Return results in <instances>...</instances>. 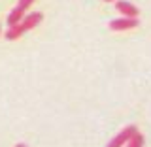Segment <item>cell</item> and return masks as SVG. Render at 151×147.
Returning <instances> with one entry per match:
<instances>
[{"label": "cell", "mask_w": 151, "mask_h": 147, "mask_svg": "<svg viewBox=\"0 0 151 147\" xmlns=\"http://www.w3.org/2000/svg\"><path fill=\"white\" fill-rule=\"evenodd\" d=\"M138 132V128H136V125H129V126H125L117 136H113V138L108 141V147H123V145H127V141H129L132 136Z\"/></svg>", "instance_id": "1"}, {"label": "cell", "mask_w": 151, "mask_h": 147, "mask_svg": "<svg viewBox=\"0 0 151 147\" xmlns=\"http://www.w3.org/2000/svg\"><path fill=\"white\" fill-rule=\"evenodd\" d=\"M138 25H140L138 17H119V19H111L110 21V28L117 32L130 30V28H136Z\"/></svg>", "instance_id": "2"}, {"label": "cell", "mask_w": 151, "mask_h": 147, "mask_svg": "<svg viewBox=\"0 0 151 147\" xmlns=\"http://www.w3.org/2000/svg\"><path fill=\"white\" fill-rule=\"evenodd\" d=\"M115 9L123 17H138L140 15V9L134 4H130L129 0H115Z\"/></svg>", "instance_id": "3"}, {"label": "cell", "mask_w": 151, "mask_h": 147, "mask_svg": "<svg viewBox=\"0 0 151 147\" xmlns=\"http://www.w3.org/2000/svg\"><path fill=\"white\" fill-rule=\"evenodd\" d=\"M42 19H44V15H42L40 11H32V13H27V15L23 17V21L19 23V25H21L23 32H27V30H32L34 27L40 25Z\"/></svg>", "instance_id": "4"}, {"label": "cell", "mask_w": 151, "mask_h": 147, "mask_svg": "<svg viewBox=\"0 0 151 147\" xmlns=\"http://www.w3.org/2000/svg\"><path fill=\"white\" fill-rule=\"evenodd\" d=\"M27 15V11L25 9H21V8H13L12 11H9V15H8V27H13V25H19V23L23 21V17Z\"/></svg>", "instance_id": "5"}, {"label": "cell", "mask_w": 151, "mask_h": 147, "mask_svg": "<svg viewBox=\"0 0 151 147\" xmlns=\"http://www.w3.org/2000/svg\"><path fill=\"white\" fill-rule=\"evenodd\" d=\"M25 32H23V28H21V25H13V27H9L6 32H4V36H6V40H19Z\"/></svg>", "instance_id": "6"}, {"label": "cell", "mask_w": 151, "mask_h": 147, "mask_svg": "<svg viewBox=\"0 0 151 147\" xmlns=\"http://www.w3.org/2000/svg\"><path fill=\"white\" fill-rule=\"evenodd\" d=\"M145 143V138H144V134H140V132H136L132 138L127 141V147H144Z\"/></svg>", "instance_id": "7"}, {"label": "cell", "mask_w": 151, "mask_h": 147, "mask_svg": "<svg viewBox=\"0 0 151 147\" xmlns=\"http://www.w3.org/2000/svg\"><path fill=\"white\" fill-rule=\"evenodd\" d=\"M34 2H36V0H19V2H17V8H21V9H25V11H27V9L30 8Z\"/></svg>", "instance_id": "8"}, {"label": "cell", "mask_w": 151, "mask_h": 147, "mask_svg": "<svg viewBox=\"0 0 151 147\" xmlns=\"http://www.w3.org/2000/svg\"><path fill=\"white\" fill-rule=\"evenodd\" d=\"M15 147H27V145H25V143H17Z\"/></svg>", "instance_id": "9"}, {"label": "cell", "mask_w": 151, "mask_h": 147, "mask_svg": "<svg viewBox=\"0 0 151 147\" xmlns=\"http://www.w3.org/2000/svg\"><path fill=\"white\" fill-rule=\"evenodd\" d=\"M104 2H115V0H104Z\"/></svg>", "instance_id": "10"}, {"label": "cell", "mask_w": 151, "mask_h": 147, "mask_svg": "<svg viewBox=\"0 0 151 147\" xmlns=\"http://www.w3.org/2000/svg\"><path fill=\"white\" fill-rule=\"evenodd\" d=\"M0 36H2V28H0Z\"/></svg>", "instance_id": "11"}]
</instances>
